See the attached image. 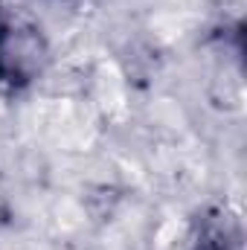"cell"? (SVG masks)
I'll return each instance as SVG.
<instances>
[{"instance_id": "obj_2", "label": "cell", "mask_w": 247, "mask_h": 250, "mask_svg": "<svg viewBox=\"0 0 247 250\" xmlns=\"http://www.w3.org/2000/svg\"><path fill=\"white\" fill-rule=\"evenodd\" d=\"M192 250H242V245H239V236L230 230L227 221L224 224L221 221H206L198 230Z\"/></svg>"}, {"instance_id": "obj_1", "label": "cell", "mask_w": 247, "mask_h": 250, "mask_svg": "<svg viewBox=\"0 0 247 250\" xmlns=\"http://www.w3.org/2000/svg\"><path fill=\"white\" fill-rule=\"evenodd\" d=\"M47 62V44L41 29L23 21L9 6H0V87L21 93L38 82Z\"/></svg>"}]
</instances>
